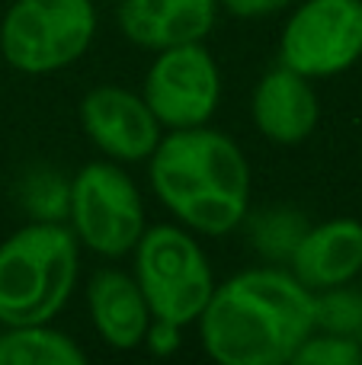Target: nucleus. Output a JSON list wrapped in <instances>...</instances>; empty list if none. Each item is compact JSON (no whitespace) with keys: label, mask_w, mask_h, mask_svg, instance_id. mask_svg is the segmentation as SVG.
<instances>
[{"label":"nucleus","mask_w":362,"mask_h":365,"mask_svg":"<svg viewBox=\"0 0 362 365\" xmlns=\"http://www.w3.org/2000/svg\"><path fill=\"white\" fill-rule=\"evenodd\" d=\"M196 324L215 362L286 365L314 334V292L286 269L257 266L215 285Z\"/></svg>","instance_id":"nucleus-1"},{"label":"nucleus","mask_w":362,"mask_h":365,"mask_svg":"<svg viewBox=\"0 0 362 365\" xmlns=\"http://www.w3.org/2000/svg\"><path fill=\"white\" fill-rule=\"evenodd\" d=\"M157 199L205 237H224L250 212V167L244 151L205 125L173 128L148 158Z\"/></svg>","instance_id":"nucleus-2"},{"label":"nucleus","mask_w":362,"mask_h":365,"mask_svg":"<svg viewBox=\"0 0 362 365\" xmlns=\"http://www.w3.org/2000/svg\"><path fill=\"white\" fill-rule=\"evenodd\" d=\"M77 234L32 221L0 244V324H48L77 285Z\"/></svg>","instance_id":"nucleus-3"},{"label":"nucleus","mask_w":362,"mask_h":365,"mask_svg":"<svg viewBox=\"0 0 362 365\" xmlns=\"http://www.w3.org/2000/svg\"><path fill=\"white\" fill-rule=\"evenodd\" d=\"M135 282L151 308V317L177 327L196 324L215 289L202 247L177 225L145 227L135 244Z\"/></svg>","instance_id":"nucleus-4"},{"label":"nucleus","mask_w":362,"mask_h":365,"mask_svg":"<svg viewBox=\"0 0 362 365\" xmlns=\"http://www.w3.org/2000/svg\"><path fill=\"white\" fill-rule=\"evenodd\" d=\"M93 32V0H13L0 23V51L23 74H51L74 64Z\"/></svg>","instance_id":"nucleus-5"},{"label":"nucleus","mask_w":362,"mask_h":365,"mask_svg":"<svg viewBox=\"0 0 362 365\" xmlns=\"http://www.w3.org/2000/svg\"><path fill=\"white\" fill-rule=\"evenodd\" d=\"M68 218L77 240L109 259L132 253L145 234V205L138 189L106 160L87 164L71 180Z\"/></svg>","instance_id":"nucleus-6"},{"label":"nucleus","mask_w":362,"mask_h":365,"mask_svg":"<svg viewBox=\"0 0 362 365\" xmlns=\"http://www.w3.org/2000/svg\"><path fill=\"white\" fill-rule=\"evenodd\" d=\"M362 58V0H305L279 42L286 68L314 77L343 74Z\"/></svg>","instance_id":"nucleus-7"},{"label":"nucleus","mask_w":362,"mask_h":365,"mask_svg":"<svg viewBox=\"0 0 362 365\" xmlns=\"http://www.w3.org/2000/svg\"><path fill=\"white\" fill-rule=\"evenodd\" d=\"M145 103L160 125L196 128L212 119L222 96V77L202 42L160 48L145 74Z\"/></svg>","instance_id":"nucleus-8"},{"label":"nucleus","mask_w":362,"mask_h":365,"mask_svg":"<svg viewBox=\"0 0 362 365\" xmlns=\"http://www.w3.org/2000/svg\"><path fill=\"white\" fill-rule=\"evenodd\" d=\"M81 122L90 141L106 158L125 160V164L148 160L157 141L164 138L157 115L148 109L145 96L125 87H113V83L93 87L83 96Z\"/></svg>","instance_id":"nucleus-9"},{"label":"nucleus","mask_w":362,"mask_h":365,"mask_svg":"<svg viewBox=\"0 0 362 365\" xmlns=\"http://www.w3.org/2000/svg\"><path fill=\"white\" fill-rule=\"evenodd\" d=\"M289 263H292V276L311 292L353 282L362 272V225L356 218L311 225Z\"/></svg>","instance_id":"nucleus-10"},{"label":"nucleus","mask_w":362,"mask_h":365,"mask_svg":"<svg viewBox=\"0 0 362 365\" xmlns=\"http://www.w3.org/2000/svg\"><path fill=\"white\" fill-rule=\"evenodd\" d=\"M218 0H122L119 26L141 48L202 42L215 26Z\"/></svg>","instance_id":"nucleus-11"},{"label":"nucleus","mask_w":362,"mask_h":365,"mask_svg":"<svg viewBox=\"0 0 362 365\" xmlns=\"http://www.w3.org/2000/svg\"><path fill=\"white\" fill-rule=\"evenodd\" d=\"M254 122L269 141L276 145H299L318 125V93L311 81L299 71L273 68L263 74V81L254 90Z\"/></svg>","instance_id":"nucleus-12"},{"label":"nucleus","mask_w":362,"mask_h":365,"mask_svg":"<svg viewBox=\"0 0 362 365\" xmlns=\"http://www.w3.org/2000/svg\"><path fill=\"white\" fill-rule=\"evenodd\" d=\"M90 321L113 349H135L145 343L151 308L138 282L119 269H100L87 285Z\"/></svg>","instance_id":"nucleus-13"},{"label":"nucleus","mask_w":362,"mask_h":365,"mask_svg":"<svg viewBox=\"0 0 362 365\" xmlns=\"http://www.w3.org/2000/svg\"><path fill=\"white\" fill-rule=\"evenodd\" d=\"M87 356L48 324H19L0 334V365H83Z\"/></svg>","instance_id":"nucleus-14"},{"label":"nucleus","mask_w":362,"mask_h":365,"mask_svg":"<svg viewBox=\"0 0 362 365\" xmlns=\"http://www.w3.org/2000/svg\"><path fill=\"white\" fill-rule=\"evenodd\" d=\"M244 218H247V237L254 244V250L260 257L273 259V263L292 259L299 240L311 227L299 208H289V205H269L254 215H244Z\"/></svg>","instance_id":"nucleus-15"},{"label":"nucleus","mask_w":362,"mask_h":365,"mask_svg":"<svg viewBox=\"0 0 362 365\" xmlns=\"http://www.w3.org/2000/svg\"><path fill=\"white\" fill-rule=\"evenodd\" d=\"M314 330L350 336L362 346V289L346 282L314 292Z\"/></svg>","instance_id":"nucleus-16"},{"label":"nucleus","mask_w":362,"mask_h":365,"mask_svg":"<svg viewBox=\"0 0 362 365\" xmlns=\"http://www.w3.org/2000/svg\"><path fill=\"white\" fill-rule=\"evenodd\" d=\"M71 182L51 170H32L19 186V202L36 215V221H61L68 218Z\"/></svg>","instance_id":"nucleus-17"},{"label":"nucleus","mask_w":362,"mask_h":365,"mask_svg":"<svg viewBox=\"0 0 362 365\" xmlns=\"http://www.w3.org/2000/svg\"><path fill=\"white\" fill-rule=\"evenodd\" d=\"M292 365H362V346L340 334H311L292 356Z\"/></svg>","instance_id":"nucleus-18"},{"label":"nucleus","mask_w":362,"mask_h":365,"mask_svg":"<svg viewBox=\"0 0 362 365\" xmlns=\"http://www.w3.org/2000/svg\"><path fill=\"white\" fill-rule=\"evenodd\" d=\"M180 330L183 327H177V324L160 321V317H151L148 334H145V346L151 349L154 356H170L173 349L180 346Z\"/></svg>","instance_id":"nucleus-19"},{"label":"nucleus","mask_w":362,"mask_h":365,"mask_svg":"<svg viewBox=\"0 0 362 365\" xmlns=\"http://www.w3.org/2000/svg\"><path fill=\"white\" fill-rule=\"evenodd\" d=\"M292 0H222V6L237 19H260L286 10Z\"/></svg>","instance_id":"nucleus-20"},{"label":"nucleus","mask_w":362,"mask_h":365,"mask_svg":"<svg viewBox=\"0 0 362 365\" xmlns=\"http://www.w3.org/2000/svg\"><path fill=\"white\" fill-rule=\"evenodd\" d=\"M103 4H122V0H103Z\"/></svg>","instance_id":"nucleus-21"}]
</instances>
